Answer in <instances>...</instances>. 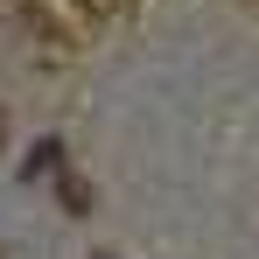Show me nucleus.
Instances as JSON below:
<instances>
[{
	"mask_svg": "<svg viewBox=\"0 0 259 259\" xmlns=\"http://www.w3.org/2000/svg\"><path fill=\"white\" fill-rule=\"evenodd\" d=\"M0 133H7V112H0Z\"/></svg>",
	"mask_w": 259,
	"mask_h": 259,
	"instance_id": "1",
	"label": "nucleus"
}]
</instances>
